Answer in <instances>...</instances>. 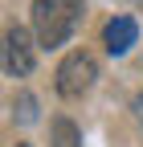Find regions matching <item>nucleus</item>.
Returning a JSON list of instances; mask_svg holds the SVG:
<instances>
[{
  "label": "nucleus",
  "instance_id": "1",
  "mask_svg": "<svg viewBox=\"0 0 143 147\" xmlns=\"http://www.w3.org/2000/svg\"><path fill=\"white\" fill-rule=\"evenodd\" d=\"M78 21H82V0H33V29H37V45L45 49L65 45Z\"/></svg>",
  "mask_w": 143,
  "mask_h": 147
},
{
  "label": "nucleus",
  "instance_id": "2",
  "mask_svg": "<svg viewBox=\"0 0 143 147\" xmlns=\"http://www.w3.org/2000/svg\"><path fill=\"white\" fill-rule=\"evenodd\" d=\"M37 61V53H33V37L21 29V25H8L0 33V69L12 74V78H25Z\"/></svg>",
  "mask_w": 143,
  "mask_h": 147
},
{
  "label": "nucleus",
  "instance_id": "3",
  "mask_svg": "<svg viewBox=\"0 0 143 147\" xmlns=\"http://www.w3.org/2000/svg\"><path fill=\"white\" fill-rule=\"evenodd\" d=\"M94 78H98V65H94L90 53H69L57 65V94L78 98V94H86V90L94 86Z\"/></svg>",
  "mask_w": 143,
  "mask_h": 147
},
{
  "label": "nucleus",
  "instance_id": "4",
  "mask_svg": "<svg viewBox=\"0 0 143 147\" xmlns=\"http://www.w3.org/2000/svg\"><path fill=\"white\" fill-rule=\"evenodd\" d=\"M135 37H139V29H135L131 16H115V21L102 29V41H106V53H111V57H123V53L135 45Z\"/></svg>",
  "mask_w": 143,
  "mask_h": 147
},
{
  "label": "nucleus",
  "instance_id": "5",
  "mask_svg": "<svg viewBox=\"0 0 143 147\" xmlns=\"http://www.w3.org/2000/svg\"><path fill=\"white\" fill-rule=\"evenodd\" d=\"M82 135H78V127L69 123V119H57L53 123V147H78Z\"/></svg>",
  "mask_w": 143,
  "mask_h": 147
},
{
  "label": "nucleus",
  "instance_id": "6",
  "mask_svg": "<svg viewBox=\"0 0 143 147\" xmlns=\"http://www.w3.org/2000/svg\"><path fill=\"white\" fill-rule=\"evenodd\" d=\"M16 119H21V123H37V98H33V94L16 98Z\"/></svg>",
  "mask_w": 143,
  "mask_h": 147
},
{
  "label": "nucleus",
  "instance_id": "7",
  "mask_svg": "<svg viewBox=\"0 0 143 147\" xmlns=\"http://www.w3.org/2000/svg\"><path fill=\"white\" fill-rule=\"evenodd\" d=\"M135 115H139V123H143V94H135Z\"/></svg>",
  "mask_w": 143,
  "mask_h": 147
},
{
  "label": "nucleus",
  "instance_id": "8",
  "mask_svg": "<svg viewBox=\"0 0 143 147\" xmlns=\"http://www.w3.org/2000/svg\"><path fill=\"white\" fill-rule=\"evenodd\" d=\"M16 147H29V143H16Z\"/></svg>",
  "mask_w": 143,
  "mask_h": 147
}]
</instances>
